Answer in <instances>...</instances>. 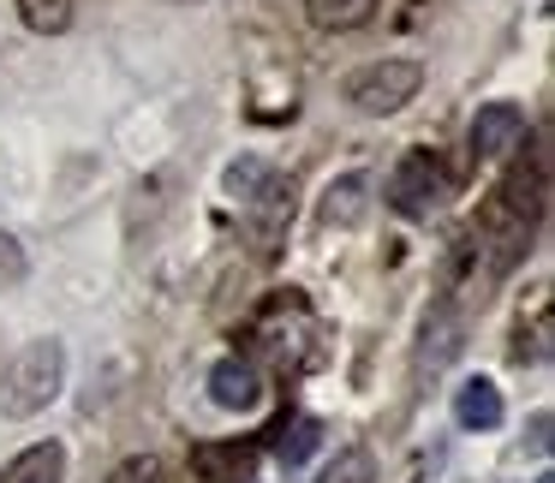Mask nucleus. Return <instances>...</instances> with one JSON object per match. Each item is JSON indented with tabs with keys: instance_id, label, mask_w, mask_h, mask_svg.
I'll return each instance as SVG.
<instances>
[{
	"instance_id": "obj_1",
	"label": "nucleus",
	"mask_w": 555,
	"mask_h": 483,
	"mask_svg": "<svg viewBox=\"0 0 555 483\" xmlns=\"http://www.w3.org/2000/svg\"><path fill=\"white\" fill-rule=\"evenodd\" d=\"M61 388H66V347L42 335L7 364V376H0V412H7V418H30V412H42Z\"/></svg>"
},
{
	"instance_id": "obj_2",
	"label": "nucleus",
	"mask_w": 555,
	"mask_h": 483,
	"mask_svg": "<svg viewBox=\"0 0 555 483\" xmlns=\"http://www.w3.org/2000/svg\"><path fill=\"white\" fill-rule=\"evenodd\" d=\"M418 84H424L418 61H376V66H364V73L347 84V102L359 114H371V120H383V114L406 108V102L418 96Z\"/></svg>"
},
{
	"instance_id": "obj_3",
	"label": "nucleus",
	"mask_w": 555,
	"mask_h": 483,
	"mask_svg": "<svg viewBox=\"0 0 555 483\" xmlns=\"http://www.w3.org/2000/svg\"><path fill=\"white\" fill-rule=\"evenodd\" d=\"M436 204H442V168H436V156H424V149L400 156L395 173H388V209L406 221H424Z\"/></svg>"
},
{
	"instance_id": "obj_4",
	"label": "nucleus",
	"mask_w": 555,
	"mask_h": 483,
	"mask_svg": "<svg viewBox=\"0 0 555 483\" xmlns=\"http://www.w3.org/2000/svg\"><path fill=\"white\" fill-rule=\"evenodd\" d=\"M519 138H526V108H519V102H490V108H478L466 144L478 161H495V156H507V149H519Z\"/></svg>"
},
{
	"instance_id": "obj_5",
	"label": "nucleus",
	"mask_w": 555,
	"mask_h": 483,
	"mask_svg": "<svg viewBox=\"0 0 555 483\" xmlns=\"http://www.w3.org/2000/svg\"><path fill=\"white\" fill-rule=\"evenodd\" d=\"M460 347H466V316H460L454 304H436V311L424 316V328H418V370L454 364Z\"/></svg>"
},
{
	"instance_id": "obj_6",
	"label": "nucleus",
	"mask_w": 555,
	"mask_h": 483,
	"mask_svg": "<svg viewBox=\"0 0 555 483\" xmlns=\"http://www.w3.org/2000/svg\"><path fill=\"white\" fill-rule=\"evenodd\" d=\"M209 400H216L221 412H251L257 400H263V382H257V370L245 358H221L216 370H209Z\"/></svg>"
},
{
	"instance_id": "obj_7",
	"label": "nucleus",
	"mask_w": 555,
	"mask_h": 483,
	"mask_svg": "<svg viewBox=\"0 0 555 483\" xmlns=\"http://www.w3.org/2000/svg\"><path fill=\"white\" fill-rule=\"evenodd\" d=\"M454 423L460 430H495L502 423V388L490 376H466L454 388Z\"/></svg>"
},
{
	"instance_id": "obj_8",
	"label": "nucleus",
	"mask_w": 555,
	"mask_h": 483,
	"mask_svg": "<svg viewBox=\"0 0 555 483\" xmlns=\"http://www.w3.org/2000/svg\"><path fill=\"white\" fill-rule=\"evenodd\" d=\"M364 209H371V180H364V173H340L323 192V209H317V216H323V227H359Z\"/></svg>"
},
{
	"instance_id": "obj_9",
	"label": "nucleus",
	"mask_w": 555,
	"mask_h": 483,
	"mask_svg": "<svg viewBox=\"0 0 555 483\" xmlns=\"http://www.w3.org/2000/svg\"><path fill=\"white\" fill-rule=\"evenodd\" d=\"M66 478V447L61 442H37L25 454H13L0 466V483H61Z\"/></svg>"
},
{
	"instance_id": "obj_10",
	"label": "nucleus",
	"mask_w": 555,
	"mask_h": 483,
	"mask_svg": "<svg viewBox=\"0 0 555 483\" xmlns=\"http://www.w3.org/2000/svg\"><path fill=\"white\" fill-rule=\"evenodd\" d=\"M221 185H228V197H240V204H275L281 197V180L269 173V161H257V156L233 161Z\"/></svg>"
},
{
	"instance_id": "obj_11",
	"label": "nucleus",
	"mask_w": 555,
	"mask_h": 483,
	"mask_svg": "<svg viewBox=\"0 0 555 483\" xmlns=\"http://www.w3.org/2000/svg\"><path fill=\"white\" fill-rule=\"evenodd\" d=\"M376 13V0H305V18L317 30H359Z\"/></svg>"
},
{
	"instance_id": "obj_12",
	"label": "nucleus",
	"mask_w": 555,
	"mask_h": 483,
	"mask_svg": "<svg viewBox=\"0 0 555 483\" xmlns=\"http://www.w3.org/2000/svg\"><path fill=\"white\" fill-rule=\"evenodd\" d=\"M317 435H323V423H317V418H287L275 430V459H281V466H305L311 447H317Z\"/></svg>"
},
{
	"instance_id": "obj_13",
	"label": "nucleus",
	"mask_w": 555,
	"mask_h": 483,
	"mask_svg": "<svg viewBox=\"0 0 555 483\" xmlns=\"http://www.w3.org/2000/svg\"><path fill=\"white\" fill-rule=\"evenodd\" d=\"M197 471H204L209 483H240L245 471H251V447H197Z\"/></svg>"
},
{
	"instance_id": "obj_14",
	"label": "nucleus",
	"mask_w": 555,
	"mask_h": 483,
	"mask_svg": "<svg viewBox=\"0 0 555 483\" xmlns=\"http://www.w3.org/2000/svg\"><path fill=\"white\" fill-rule=\"evenodd\" d=\"M18 18H25V30H37V37H61V30L73 25V0H18Z\"/></svg>"
},
{
	"instance_id": "obj_15",
	"label": "nucleus",
	"mask_w": 555,
	"mask_h": 483,
	"mask_svg": "<svg viewBox=\"0 0 555 483\" xmlns=\"http://www.w3.org/2000/svg\"><path fill=\"white\" fill-rule=\"evenodd\" d=\"M323 483H376V459H371V447H340L335 466L323 471Z\"/></svg>"
},
{
	"instance_id": "obj_16",
	"label": "nucleus",
	"mask_w": 555,
	"mask_h": 483,
	"mask_svg": "<svg viewBox=\"0 0 555 483\" xmlns=\"http://www.w3.org/2000/svg\"><path fill=\"white\" fill-rule=\"evenodd\" d=\"M25 245L13 239V233H0V292L7 287H18V280H25Z\"/></svg>"
},
{
	"instance_id": "obj_17",
	"label": "nucleus",
	"mask_w": 555,
	"mask_h": 483,
	"mask_svg": "<svg viewBox=\"0 0 555 483\" xmlns=\"http://www.w3.org/2000/svg\"><path fill=\"white\" fill-rule=\"evenodd\" d=\"M108 483H162V459L156 454H138V459H126V466H114Z\"/></svg>"
},
{
	"instance_id": "obj_18",
	"label": "nucleus",
	"mask_w": 555,
	"mask_h": 483,
	"mask_svg": "<svg viewBox=\"0 0 555 483\" xmlns=\"http://www.w3.org/2000/svg\"><path fill=\"white\" fill-rule=\"evenodd\" d=\"M526 430H531V435H526V447L543 459V454H550V412H531V423H526Z\"/></svg>"
},
{
	"instance_id": "obj_19",
	"label": "nucleus",
	"mask_w": 555,
	"mask_h": 483,
	"mask_svg": "<svg viewBox=\"0 0 555 483\" xmlns=\"http://www.w3.org/2000/svg\"><path fill=\"white\" fill-rule=\"evenodd\" d=\"M538 483H555V478H538Z\"/></svg>"
}]
</instances>
